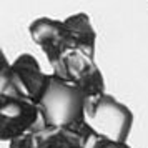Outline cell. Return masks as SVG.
I'll use <instances>...</instances> for the list:
<instances>
[{"label": "cell", "instance_id": "6da1fadb", "mask_svg": "<svg viewBox=\"0 0 148 148\" xmlns=\"http://www.w3.org/2000/svg\"><path fill=\"white\" fill-rule=\"evenodd\" d=\"M30 35L45 52L50 65L72 48L85 50L95 57V32L85 14L68 17L63 22L38 18L30 25Z\"/></svg>", "mask_w": 148, "mask_h": 148}, {"label": "cell", "instance_id": "7a4b0ae2", "mask_svg": "<svg viewBox=\"0 0 148 148\" xmlns=\"http://www.w3.org/2000/svg\"><path fill=\"white\" fill-rule=\"evenodd\" d=\"M85 100H87V93L82 88L70 85L52 73L47 90L38 101L40 120L35 130L38 128L73 130L83 125Z\"/></svg>", "mask_w": 148, "mask_h": 148}, {"label": "cell", "instance_id": "3957f363", "mask_svg": "<svg viewBox=\"0 0 148 148\" xmlns=\"http://www.w3.org/2000/svg\"><path fill=\"white\" fill-rule=\"evenodd\" d=\"M83 118L87 127L98 138L125 141L132 128V112L107 93L88 95Z\"/></svg>", "mask_w": 148, "mask_h": 148}, {"label": "cell", "instance_id": "277c9868", "mask_svg": "<svg viewBox=\"0 0 148 148\" xmlns=\"http://www.w3.org/2000/svg\"><path fill=\"white\" fill-rule=\"evenodd\" d=\"M0 95L22 97L32 100L38 105L42 95L45 93L50 82V75L43 73L38 63L32 55H20L8 67L2 58V72H0Z\"/></svg>", "mask_w": 148, "mask_h": 148}, {"label": "cell", "instance_id": "5b68a950", "mask_svg": "<svg viewBox=\"0 0 148 148\" xmlns=\"http://www.w3.org/2000/svg\"><path fill=\"white\" fill-rule=\"evenodd\" d=\"M53 75L70 85L82 88L88 95L105 93V85L98 67L95 65L93 55L80 48L67 50L52 63Z\"/></svg>", "mask_w": 148, "mask_h": 148}, {"label": "cell", "instance_id": "8992f818", "mask_svg": "<svg viewBox=\"0 0 148 148\" xmlns=\"http://www.w3.org/2000/svg\"><path fill=\"white\" fill-rule=\"evenodd\" d=\"M40 120L38 105L22 97L2 95L0 98V136L17 140L37 128Z\"/></svg>", "mask_w": 148, "mask_h": 148}, {"label": "cell", "instance_id": "52a82bcc", "mask_svg": "<svg viewBox=\"0 0 148 148\" xmlns=\"http://www.w3.org/2000/svg\"><path fill=\"white\" fill-rule=\"evenodd\" d=\"M93 148H130V147H128L125 141H113V140L100 138V140L95 143Z\"/></svg>", "mask_w": 148, "mask_h": 148}]
</instances>
